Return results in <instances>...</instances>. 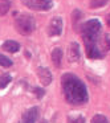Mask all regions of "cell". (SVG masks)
<instances>
[{
    "label": "cell",
    "instance_id": "12",
    "mask_svg": "<svg viewBox=\"0 0 110 123\" xmlns=\"http://www.w3.org/2000/svg\"><path fill=\"white\" fill-rule=\"evenodd\" d=\"M9 82H11V75H9V74L0 75V89H4Z\"/></svg>",
    "mask_w": 110,
    "mask_h": 123
},
{
    "label": "cell",
    "instance_id": "18",
    "mask_svg": "<svg viewBox=\"0 0 110 123\" xmlns=\"http://www.w3.org/2000/svg\"><path fill=\"white\" fill-rule=\"evenodd\" d=\"M35 94L37 95V98H43V97L45 95V91L40 87H35Z\"/></svg>",
    "mask_w": 110,
    "mask_h": 123
},
{
    "label": "cell",
    "instance_id": "10",
    "mask_svg": "<svg viewBox=\"0 0 110 123\" xmlns=\"http://www.w3.org/2000/svg\"><path fill=\"white\" fill-rule=\"evenodd\" d=\"M52 61H53L54 66H57V68L61 66V61H62V50H61V48L53 49V52H52Z\"/></svg>",
    "mask_w": 110,
    "mask_h": 123
},
{
    "label": "cell",
    "instance_id": "6",
    "mask_svg": "<svg viewBox=\"0 0 110 123\" xmlns=\"http://www.w3.org/2000/svg\"><path fill=\"white\" fill-rule=\"evenodd\" d=\"M37 117H39V109L37 107H32V109L27 110L24 112L20 123H36Z\"/></svg>",
    "mask_w": 110,
    "mask_h": 123
},
{
    "label": "cell",
    "instance_id": "2",
    "mask_svg": "<svg viewBox=\"0 0 110 123\" xmlns=\"http://www.w3.org/2000/svg\"><path fill=\"white\" fill-rule=\"evenodd\" d=\"M99 32H101V23L97 19H91L86 21L82 25V32H81L85 46L97 44V37H98Z\"/></svg>",
    "mask_w": 110,
    "mask_h": 123
},
{
    "label": "cell",
    "instance_id": "11",
    "mask_svg": "<svg viewBox=\"0 0 110 123\" xmlns=\"http://www.w3.org/2000/svg\"><path fill=\"white\" fill-rule=\"evenodd\" d=\"M3 49L7 50V52H11V53H16V52L20 49V45L13 40H8V41H6V43L3 44Z\"/></svg>",
    "mask_w": 110,
    "mask_h": 123
},
{
    "label": "cell",
    "instance_id": "1",
    "mask_svg": "<svg viewBox=\"0 0 110 123\" xmlns=\"http://www.w3.org/2000/svg\"><path fill=\"white\" fill-rule=\"evenodd\" d=\"M62 91L65 99L70 105H82L88 102V90L86 86L77 75L65 74L61 78Z\"/></svg>",
    "mask_w": 110,
    "mask_h": 123
},
{
    "label": "cell",
    "instance_id": "19",
    "mask_svg": "<svg viewBox=\"0 0 110 123\" xmlns=\"http://www.w3.org/2000/svg\"><path fill=\"white\" fill-rule=\"evenodd\" d=\"M69 123H85V119L82 117H77L74 119H69Z\"/></svg>",
    "mask_w": 110,
    "mask_h": 123
},
{
    "label": "cell",
    "instance_id": "7",
    "mask_svg": "<svg viewBox=\"0 0 110 123\" xmlns=\"http://www.w3.org/2000/svg\"><path fill=\"white\" fill-rule=\"evenodd\" d=\"M37 75H39V78H40V82L43 83L44 86L51 85V82H52V73H51L49 69H46V68H39L37 69Z\"/></svg>",
    "mask_w": 110,
    "mask_h": 123
},
{
    "label": "cell",
    "instance_id": "5",
    "mask_svg": "<svg viewBox=\"0 0 110 123\" xmlns=\"http://www.w3.org/2000/svg\"><path fill=\"white\" fill-rule=\"evenodd\" d=\"M62 32V19L60 16H56L49 21L48 33L49 36H60Z\"/></svg>",
    "mask_w": 110,
    "mask_h": 123
},
{
    "label": "cell",
    "instance_id": "17",
    "mask_svg": "<svg viewBox=\"0 0 110 123\" xmlns=\"http://www.w3.org/2000/svg\"><path fill=\"white\" fill-rule=\"evenodd\" d=\"M80 19H81V13L78 11H74L73 12V24L77 27V21H80Z\"/></svg>",
    "mask_w": 110,
    "mask_h": 123
},
{
    "label": "cell",
    "instance_id": "8",
    "mask_svg": "<svg viewBox=\"0 0 110 123\" xmlns=\"http://www.w3.org/2000/svg\"><path fill=\"white\" fill-rule=\"evenodd\" d=\"M68 56H69V61L74 62L80 58V46L77 43H72L69 46V50H68Z\"/></svg>",
    "mask_w": 110,
    "mask_h": 123
},
{
    "label": "cell",
    "instance_id": "14",
    "mask_svg": "<svg viewBox=\"0 0 110 123\" xmlns=\"http://www.w3.org/2000/svg\"><path fill=\"white\" fill-rule=\"evenodd\" d=\"M91 123H109V120H107L106 117H104V115H94L93 118H91Z\"/></svg>",
    "mask_w": 110,
    "mask_h": 123
},
{
    "label": "cell",
    "instance_id": "3",
    "mask_svg": "<svg viewBox=\"0 0 110 123\" xmlns=\"http://www.w3.org/2000/svg\"><path fill=\"white\" fill-rule=\"evenodd\" d=\"M15 27L16 31L20 35H29L35 31L36 28V21L31 15H20L16 17V21H15Z\"/></svg>",
    "mask_w": 110,
    "mask_h": 123
},
{
    "label": "cell",
    "instance_id": "20",
    "mask_svg": "<svg viewBox=\"0 0 110 123\" xmlns=\"http://www.w3.org/2000/svg\"><path fill=\"white\" fill-rule=\"evenodd\" d=\"M104 45H105V50H109V49H110V37H106Z\"/></svg>",
    "mask_w": 110,
    "mask_h": 123
},
{
    "label": "cell",
    "instance_id": "4",
    "mask_svg": "<svg viewBox=\"0 0 110 123\" xmlns=\"http://www.w3.org/2000/svg\"><path fill=\"white\" fill-rule=\"evenodd\" d=\"M21 3L35 11H49L53 7L52 0H21Z\"/></svg>",
    "mask_w": 110,
    "mask_h": 123
},
{
    "label": "cell",
    "instance_id": "9",
    "mask_svg": "<svg viewBox=\"0 0 110 123\" xmlns=\"http://www.w3.org/2000/svg\"><path fill=\"white\" fill-rule=\"evenodd\" d=\"M86 54H88L89 58H101L102 57V53L99 52V49L97 48V44L86 46Z\"/></svg>",
    "mask_w": 110,
    "mask_h": 123
},
{
    "label": "cell",
    "instance_id": "15",
    "mask_svg": "<svg viewBox=\"0 0 110 123\" xmlns=\"http://www.w3.org/2000/svg\"><path fill=\"white\" fill-rule=\"evenodd\" d=\"M0 65H1V66H4V68H8V66H11V65H12V61L8 58V57L3 56V54H0Z\"/></svg>",
    "mask_w": 110,
    "mask_h": 123
},
{
    "label": "cell",
    "instance_id": "16",
    "mask_svg": "<svg viewBox=\"0 0 110 123\" xmlns=\"http://www.w3.org/2000/svg\"><path fill=\"white\" fill-rule=\"evenodd\" d=\"M9 9V3H1L0 4V15H6Z\"/></svg>",
    "mask_w": 110,
    "mask_h": 123
},
{
    "label": "cell",
    "instance_id": "21",
    "mask_svg": "<svg viewBox=\"0 0 110 123\" xmlns=\"http://www.w3.org/2000/svg\"><path fill=\"white\" fill-rule=\"evenodd\" d=\"M106 21H107V25L110 27V13L107 15V19H106Z\"/></svg>",
    "mask_w": 110,
    "mask_h": 123
},
{
    "label": "cell",
    "instance_id": "13",
    "mask_svg": "<svg viewBox=\"0 0 110 123\" xmlns=\"http://www.w3.org/2000/svg\"><path fill=\"white\" fill-rule=\"evenodd\" d=\"M109 0H91L90 1V8H101V7H104L105 4L107 3Z\"/></svg>",
    "mask_w": 110,
    "mask_h": 123
}]
</instances>
